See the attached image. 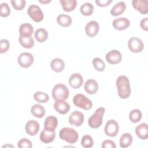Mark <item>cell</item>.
<instances>
[{
	"mask_svg": "<svg viewBox=\"0 0 148 148\" xmlns=\"http://www.w3.org/2000/svg\"><path fill=\"white\" fill-rule=\"evenodd\" d=\"M81 145L84 148H90L94 145L92 138L89 135H84L81 140Z\"/></svg>",
	"mask_w": 148,
	"mask_h": 148,
	"instance_id": "cell-34",
	"label": "cell"
},
{
	"mask_svg": "<svg viewBox=\"0 0 148 148\" xmlns=\"http://www.w3.org/2000/svg\"><path fill=\"white\" fill-rule=\"evenodd\" d=\"M133 8L142 14H146L148 12V2L147 0H133Z\"/></svg>",
	"mask_w": 148,
	"mask_h": 148,
	"instance_id": "cell-15",
	"label": "cell"
},
{
	"mask_svg": "<svg viewBox=\"0 0 148 148\" xmlns=\"http://www.w3.org/2000/svg\"><path fill=\"white\" fill-rule=\"evenodd\" d=\"M10 2L13 8L16 10H21L25 8L26 4L25 0H11Z\"/></svg>",
	"mask_w": 148,
	"mask_h": 148,
	"instance_id": "cell-36",
	"label": "cell"
},
{
	"mask_svg": "<svg viewBox=\"0 0 148 148\" xmlns=\"http://www.w3.org/2000/svg\"><path fill=\"white\" fill-rule=\"evenodd\" d=\"M73 103L76 106L85 110H90L92 106L91 101L82 94H76L73 98Z\"/></svg>",
	"mask_w": 148,
	"mask_h": 148,
	"instance_id": "cell-5",
	"label": "cell"
},
{
	"mask_svg": "<svg viewBox=\"0 0 148 148\" xmlns=\"http://www.w3.org/2000/svg\"><path fill=\"white\" fill-rule=\"evenodd\" d=\"M35 38L40 43L44 42L48 38V32L44 28H38L35 32Z\"/></svg>",
	"mask_w": 148,
	"mask_h": 148,
	"instance_id": "cell-29",
	"label": "cell"
},
{
	"mask_svg": "<svg viewBox=\"0 0 148 148\" xmlns=\"http://www.w3.org/2000/svg\"><path fill=\"white\" fill-rule=\"evenodd\" d=\"M34 28L31 24L29 23H23L20 25L19 28L20 36L27 37L32 36Z\"/></svg>",
	"mask_w": 148,
	"mask_h": 148,
	"instance_id": "cell-21",
	"label": "cell"
},
{
	"mask_svg": "<svg viewBox=\"0 0 148 148\" xmlns=\"http://www.w3.org/2000/svg\"><path fill=\"white\" fill-rule=\"evenodd\" d=\"M112 2V0H102V1L96 0L95 1L97 5L100 7H105V6H108Z\"/></svg>",
	"mask_w": 148,
	"mask_h": 148,
	"instance_id": "cell-41",
	"label": "cell"
},
{
	"mask_svg": "<svg viewBox=\"0 0 148 148\" xmlns=\"http://www.w3.org/2000/svg\"><path fill=\"white\" fill-rule=\"evenodd\" d=\"M59 136L61 139L71 144L76 143L79 138L77 132L73 128L69 127H65L60 130Z\"/></svg>",
	"mask_w": 148,
	"mask_h": 148,
	"instance_id": "cell-2",
	"label": "cell"
},
{
	"mask_svg": "<svg viewBox=\"0 0 148 148\" xmlns=\"http://www.w3.org/2000/svg\"><path fill=\"white\" fill-rule=\"evenodd\" d=\"M80 12L83 15L86 16H90L94 11V6L90 2H86L82 5L80 8Z\"/></svg>",
	"mask_w": 148,
	"mask_h": 148,
	"instance_id": "cell-31",
	"label": "cell"
},
{
	"mask_svg": "<svg viewBox=\"0 0 148 148\" xmlns=\"http://www.w3.org/2000/svg\"><path fill=\"white\" fill-rule=\"evenodd\" d=\"M18 40L20 45L24 48L30 49L34 45V40L32 36L24 37L20 36Z\"/></svg>",
	"mask_w": 148,
	"mask_h": 148,
	"instance_id": "cell-30",
	"label": "cell"
},
{
	"mask_svg": "<svg viewBox=\"0 0 148 148\" xmlns=\"http://www.w3.org/2000/svg\"><path fill=\"white\" fill-rule=\"evenodd\" d=\"M140 26L142 29L146 31L148 30V18L147 17L144 18L140 21Z\"/></svg>",
	"mask_w": 148,
	"mask_h": 148,
	"instance_id": "cell-42",
	"label": "cell"
},
{
	"mask_svg": "<svg viewBox=\"0 0 148 148\" xmlns=\"http://www.w3.org/2000/svg\"><path fill=\"white\" fill-rule=\"evenodd\" d=\"M135 133L137 136L142 140L148 138V126L146 123H141L137 125L135 128Z\"/></svg>",
	"mask_w": 148,
	"mask_h": 148,
	"instance_id": "cell-20",
	"label": "cell"
},
{
	"mask_svg": "<svg viewBox=\"0 0 148 148\" xmlns=\"http://www.w3.org/2000/svg\"><path fill=\"white\" fill-rule=\"evenodd\" d=\"M55 136V130H50L44 128V130H42L40 134L39 138L42 142L44 143H49L54 140Z\"/></svg>",
	"mask_w": 148,
	"mask_h": 148,
	"instance_id": "cell-14",
	"label": "cell"
},
{
	"mask_svg": "<svg viewBox=\"0 0 148 148\" xmlns=\"http://www.w3.org/2000/svg\"><path fill=\"white\" fill-rule=\"evenodd\" d=\"M58 125L57 118L54 116L47 117L45 120L44 127L45 129L55 130Z\"/></svg>",
	"mask_w": 148,
	"mask_h": 148,
	"instance_id": "cell-22",
	"label": "cell"
},
{
	"mask_svg": "<svg viewBox=\"0 0 148 148\" xmlns=\"http://www.w3.org/2000/svg\"><path fill=\"white\" fill-rule=\"evenodd\" d=\"M105 59L110 64H117L121 62L122 55L117 50H112L106 54Z\"/></svg>",
	"mask_w": 148,
	"mask_h": 148,
	"instance_id": "cell-10",
	"label": "cell"
},
{
	"mask_svg": "<svg viewBox=\"0 0 148 148\" xmlns=\"http://www.w3.org/2000/svg\"><path fill=\"white\" fill-rule=\"evenodd\" d=\"M10 47V43L8 39H2L0 41V53H6Z\"/></svg>",
	"mask_w": 148,
	"mask_h": 148,
	"instance_id": "cell-38",
	"label": "cell"
},
{
	"mask_svg": "<svg viewBox=\"0 0 148 148\" xmlns=\"http://www.w3.org/2000/svg\"><path fill=\"white\" fill-rule=\"evenodd\" d=\"M54 108L58 113L65 114L69 111L71 106L65 100H57L54 103Z\"/></svg>",
	"mask_w": 148,
	"mask_h": 148,
	"instance_id": "cell-17",
	"label": "cell"
},
{
	"mask_svg": "<svg viewBox=\"0 0 148 148\" xmlns=\"http://www.w3.org/2000/svg\"><path fill=\"white\" fill-rule=\"evenodd\" d=\"M57 21L60 26L63 27H67L71 25L72 20L71 16L67 14H61L57 16Z\"/></svg>",
	"mask_w": 148,
	"mask_h": 148,
	"instance_id": "cell-27",
	"label": "cell"
},
{
	"mask_svg": "<svg viewBox=\"0 0 148 148\" xmlns=\"http://www.w3.org/2000/svg\"><path fill=\"white\" fill-rule=\"evenodd\" d=\"M117 93L122 99L128 98L131 94V86L128 78L125 75L119 76L116 80Z\"/></svg>",
	"mask_w": 148,
	"mask_h": 148,
	"instance_id": "cell-1",
	"label": "cell"
},
{
	"mask_svg": "<svg viewBox=\"0 0 148 148\" xmlns=\"http://www.w3.org/2000/svg\"><path fill=\"white\" fill-rule=\"evenodd\" d=\"M34 57L31 53L28 52H23L18 56L17 58V62L20 66L27 68L32 65L34 62Z\"/></svg>",
	"mask_w": 148,
	"mask_h": 148,
	"instance_id": "cell-7",
	"label": "cell"
},
{
	"mask_svg": "<svg viewBox=\"0 0 148 148\" xmlns=\"http://www.w3.org/2000/svg\"><path fill=\"white\" fill-rule=\"evenodd\" d=\"M27 13L35 22H40L43 19V13L38 5H31L28 8Z\"/></svg>",
	"mask_w": 148,
	"mask_h": 148,
	"instance_id": "cell-6",
	"label": "cell"
},
{
	"mask_svg": "<svg viewBox=\"0 0 148 148\" xmlns=\"http://www.w3.org/2000/svg\"><path fill=\"white\" fill-rule=\"evenodd\" d=\"M84 119V115L82 112L75 110L69 116V122L72 125L79 127L83 123Z\"/></svg>",
	"mask_w": 148,
	"mask_h": 148,
	"instance_id": "cell-11",
	"label": "cell"
},
{
	"mask_svg": "<svg viewBox=\"0 0 148 148\" xmlns=\"http://www.w3.org/2000/svg\"><path fill=\"white\" fill-rule=\"evenodd\" d=\"M101 147L102 148H115L116 146L113 140L106 139L102 142Z\"/></svg>",
	"mask_w": 148,
	"mask_h": 148,
	"instance_id": "cell-40",
	"label": "cell"
},
{
	"mask_svg": "<svg viewBox=\"0 0 148 148\" xmlns=\"http://www.w3.org/2000/svg\"><path fill=\"white\" fill-rule=\"evenodd\" d=\"M69 90L68 87L63 84H57L55 85L52 90V97L55 101L65 100L69 96Z\"/></svg>",
	"mask_w": 148,
	"mask_h": 148,
	"instance_id": "cell-4",
	"label": "cell"
},
{
	"mask_svg": "<svg viewBox=\"0 0 148 148\" xmlns=\"http://www.w3.org/2000/svg\"><path fill=\"white\" fill-rule=\"evenodd\" d=\"M119 130L118 123L114 120H109L106 122L104 128V131L106 135L114 137L117 135Z\"/></svg>",
	"mask_w": 148,
	"mask_h": 148,
	"instance_id": "cell-8",
	"label": "cell"
},
{
	"mask_svg": "<svg viewBox=\"0 0 148 148\" xmlns=\"http://www.w3.org/2000/svg\"><path fill=\"white\" fill-rule=\"evenodd\" d=\"M142 117V114L140 110L139 109H133L129 114L130 120L134 123L139 122Z\"/></svg>",
	"mask_w": 148,
	"mask_h": 148,
	"instance_id": "cell-32",
	"label": "cell"
},
{
	"mask_svg": "<svg viewBox=\"0 0 148 148\" xmlns=\"http://www.w3.org/2000/svg\"><path fill=\"white\" fill-rule=\"evenodd\" d=\"M50 67L53 71L56 72H60L64 70L65 64L62 59L56 58L51 60L50 62Z\"/></svg>",
	"mask_w": 148,
	"mask_h": 148,
	"instance_id": "cell-23",
	"label": "cell"
},
{
	"mask_svg": "<svg viewBox=\"0 0 148 148\" xmlns=\"http://www.w3.org/2000/svg\"><path fill=\"white\" fill-rule=\"evenodd\" d=\"M17 146L19 148H31L32 143L30 140L26 138H23L18 142Z\"/></svg>",
	"mask_w": 148,
	"mask_h": 148,
	"instance_id": "cell-39",
	"label": "cell"
},
{
	"mask_svg": "<svg viewBox=\"0 0 148 148\" xmlns=\"http://www.w3.org/2000/svg\"><path fill=\"white\" fill-rule=\"evenodd\" d=\"M62 9L67 12L73 11L77 6L76 0H60Z\"/></svg>",
	"mask_w": 148,
	"mask_h": 148,
	"instance_id": "cell-25",
	"label": "cell"
},
{
	"mask_svg": "<svg viewBox=\"0 0 148 148\" xmlns=\"http://www.w3.org/2000/svg\"><path fill=\"white\" fill-rule=\"evenodd\" d=\"M98 84L97 82L92 79H88L84 85L86 92L89 94H94L98 90Z\"/></svg>",
	"mask_w": 148,
	"mask_h": 148,
	"instance_id": "cell-19",
	"label": "cell"
},
{
	"mask_svg": "<svg viewBox=\"0 0 148 148\" xmlns=\"http://www.w3.org/2000/svg\"><path fill=\"white\" fill-rule=\"evenodd\" d=\"M126 9V5L123 1L116 3L110 10V14L113 16H117L121 14Z\"/></svg>",
	"mask_w": 148,
	"mask_h": 148,
	"instance_id": "cell-24",
	"label": "cell"
},
{
	"mask_svg": "<svg viewBox=\"0 0 148 148\" xmlns=\"http://www.w3.org/2000/svg\"><path fill=\"white\" fill-rule=\"evenodd\" d=\"M50 1H51L50 0H47H47H46H46H45H45H44V1H43V0H42V1H41V0H39V2H40V3H49Z\"/></svg>",
	"mask_w": 148,
	"mask_h": 148,
	"instance_id": "cell-43",
	"label": "cell"
},
{
	"mask_svg": "<svg viewBox=\"0 0 148 148\" xmlns=\"http://www.w3.org/2000/svg\"><path fill=\"white\" fill-rule=\"evenodd\" d=\"M99 29V25L96 21H90L85 27V32L87 35L90 38L95 36L98 34Z\"/></svg>",
	"mask_w": 148,
	"mask_h": 148,
	"instance_id": "cell-12",
	"label": "cell"
},
{
	"mask_svg": "<svg viewBox=\"0 0 148 148\" xmlns=\"http://www.w3.org/2000/svg\"><path fill=\"white\" fill-rule=\"evenodd\" d=\"M35 100L40 103H46L49 99V95L42 91H36L34 94Z\"/></svg>",
	"mask_w": 148,
	"mask_h": 148,
	"instance_id": "cell-33",
	"label": "cell"
},
{
	"mask_svg": "<svg viewBox=\"0 0 148 148\" xmlns=\"http://www.w3.org/2000/svg\"><path fill=\"white\" fill-rule=\"evenodd\" d=\"M128 47L133 53H140L144 49V44L139 38L131 37L128 40Z\"/></svg>",
	"mask_w": 148,
	"mask_h": 148,
	"instance_id": "cell-9",
	"label": "cell"
},
{
	"mask_svg": "<svg viewBox=\"0 0 148 148\" xmlns=\"http://www.w3.org/2000/svg\"><path fill=\"white\" fill-rule=\"evenodd\" d=\"M31 112L32 115L37 118H42L45 116V109L40 104H35L31 108Z\"/></svg>",
	"mask_w": 148,
	"mask_h": 148,
	"instance_id": "cell-28",
	"label": "cell"
},
{
	"mask_svg": "<svg viewBox=\"0 0 148 148\" xmlns=\"http://www.w3.org/2000/svg\"><path fill=\"white\" fill-rule=\"evenodd\" d=\"M92 65H93L94 68L97 71H99V72H102V71H104V69L105 68V64L102 59L98 58V57L94 58L92 60Z\"/></svg>",
	"mask_w": 148,
	"mask_h": 148,
	"instance_id": "cell-35",
	"label": "cell"
},
{
	"mask_svg": "<svg viewBox=\"0 0 148 148\" xmlns=\"http://www.w3.org/2000/svg\"><path fill=\"white\" fill-rule=\"evenodd\" d=\"M132 140V136L130 133H124L120 138L119 145L122 148L128 147L131 145Z\"/></svg>",
	"mask_w": 148,
	"mask_h": 148,
	"instance_id": "cell-26",
	"label": "cell"
},
{
	"mask_svg": "<svg viewBox=\"0 0 148 148\" xmlns=\"http://www.w3.org/2000/svg\"><path fill=\"white\" fill-rule=\"evenodd\" d=\"M83 82V79L82 76L78 73H75L72 74L68 80L69 84L71 87L75 89L80 88Z\"/></svg>",
	"mask_w": 148,
	"mask_h": 148,
	"instance_id": "cell-18",
	"label": "cell"
},
{
	"mask_svg": "<svg viewBox=\"0 0 148 148\" xmlns=\"http://www.w3.org/2000/svg\"><path fill=\"white\" fill-rule=\"evenodd\" d=\"M114 29L119 31L127 29L130 25V20L125 17H119L115 18L112 23Z\"/></svg>",
	"mask_w": 148,
	"mask_h": 148,
	"instance_id": "cell-16",
	"label": "cell"
},
{
	"mask_svg": "<svg viewBox=\"0 0 148 148\" xmlns=\"http://www.w3.org/2000/svg\"><path fill=\"white\" fill-rule=\"evenodd\" d=\"M10 13V9L7 3L3 2L0 6V15L2 17H8Z\"/></svg>",
	"mask_w": 148,
	"mask_h": 148,
	"instance_id": "cell-37",
	"label": "cell"
},
{
	"mask_svg": "<svg viewBox=\"0 0 148 148\" xmlns=\"http://www.w3.org/2000/svg\"><path fill=\"white\" fill-rule=\"evenodd\" d=\"M39 124L34 120H30L25 124V130L27 134L31 136L36 135L39 130Z\"/></svg>",
	"mask_w": 148,
	"mask_h": 148,
	"instance_id": "cell-13",
	"label": "cell"
},
{
	"mask_svg": "<svg viewBox=\"0 0 148 148\" xmlns=\"http://www.w3.org/2000/svg\"><path fill=\"white\" fill-rule=\"evenodd\" d=\"M105 109L103 107L98 108L94 113L90 117L88 120V125L92 128H98L102 124L103 117Z\"/></svg>",
	"mask_w": 148,
	"mask_h": 148,
	"instance_id": "cell-3",
	"label": "cell"
}]
</instances>
